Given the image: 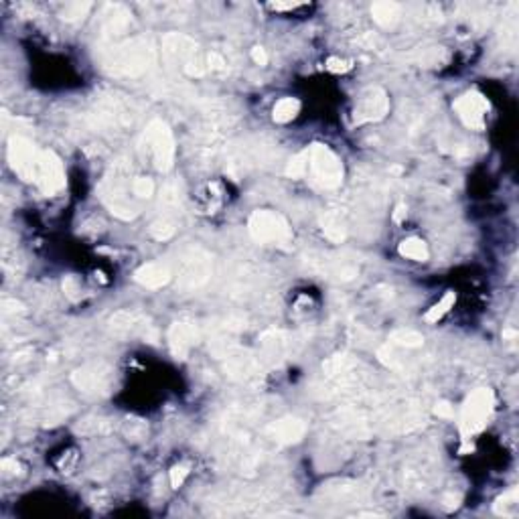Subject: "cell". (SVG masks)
<instances>
[{
  "mask_svg": "<svg viewBox=\"0 0 519 519\" xmlns=\"http://www.w3.org/2000/svg\"><path fill=\"white\" fill-rule=\"evenodd\" d=\"M309 151V175L323 189H337L343 182V165L329 146L312 144Z\"/></svg>",
  "mask_w": 519,
  "mask_h": 519,
  "instance_id": "obj_6",
  "label": "cell"
},
{
  "mask_svg": "<svg viewBox=\"0 0 519 519\" xmlns=\"http://www.w3.org/2000/svg\"><path fill=\"white\" fill-rule=\"evenodd\" d=\"M63 290H65V295L70 298H77L80 296V284H77V280L73 276H67L65 282H63Z\"/></svg>",
  "mask_w": 519,
  "mask_h": 519,
  "instance_id": "obj_35",
  "label": "cell"
},
{
  "mask_svg": "<svg viewBox=\"0 0 519 519\" xmlns=\"http://www.w3.org/2000/svg\"><path fill=\"white\" fill-rule=\"evenodd\" d=\"M321 227H323L324 238L335 241V244H341L343 239L347 238V227H345L339 213L327 211L323 217H321Z\"/></svg>",
  "mask_w": 519,
  "mask_h": 519,
  "instance_id": "obj_20",
  "label": "cell"
},
{
  "mask_svg": "<svg viewBox=\"0 0 519 519\" xmlns=\"http://www.w3.org/2000/svg\"><path fill=\"white\" fill-rule=\"evenodd\" d=\"M92 9V2H70L65 4L61 18L63 21H77V18H84L87 11Z\"/></svg>",
  "mask_w": 519,
  "mask_h": 519,
  "instance_id": "obj_28",
  "label": "cell"
},
{
  "mask_svg": "<svg viewBox=\"0 0 519 519\" xmlns=\"http://www.w3.org/2000/svg\"><path fill=\"white\" fill-rule=\"evenodd\" d=\"M170 278H173V272L163 262H148L134 272V280L142 284L144 288H151V290L163 288L165 284H169Z\"/></svg>",
  "mask_w": 519,
  "mask_h": 519,
  "instance_id": "obj_17",
  "label": "cell"
},
{
  "mask_svg": "<svg viewBox=\"0 0 519 519\" xmlns=\"http://www.w3.org/2000/svg\"><path fill=\"white\" fill-rule=\"evenodd\" d=\"M132 21V14L120 4H110L104 11V31L106 35H122Z\"/></svg>",
  "mask_w": 519,
  "mask_h": 519,
  "instance_id": "obj_18",
  "label": "cell"
},
{
  "mask_svg": "<svg viewBox=\"0 0 519 519\" xmlns=\"http://www.w3.org/2000/svg\"><path fill=\"white\" fill-rule=\"evenodd\" d=\"M454 302H457V295H454V293H447V295L442 296L440 302H436L432 309H428V312L424 315V321H426V323H438V321H440V319L454 307Z\"/></svg>",
  "mask_w": 519,
  "mask_h": 519,
  "instance_id": "obj_26",
  "label": "cell"
},
{
  "mask_svg": "<svg viewBox=\"0 0 519 519\" xmlns=\"http://www.w3.org/2000/svg\"><path fill=\"white\" fill-rule=\"evenodd\" d=\"M141 148L144 156L153 163V167L160 173L173 169L175 163V138L167 122L153 120L142 134Z\"/></svg>",
  "mask_w": 519,
  "mask_h": 519,
  "instance_id": "obj_2",
  "label": "cell"
},
{
  "mask_svg": "<svg viewBox=\"0 0 519 519\" xmlns=\"http://www.w3.org/2000/svg\"><path fill=\"white\" fill-rule=\"evenodd\" d=\"M0 469H2V473H4V475H11V477H14V475H18V473H21V464L16 463L14 459H2Z\"/></svg>",
  "mask_w": 519,
  "mask_h": 519,
  "instance_id": "obj_34",
  "label": "cell"
},
{
  "mask_svg": "<svg viewBox=\"0 0 519 519\" xmlns=\"http://www.w3.org/2000/svg\"><path fill=\"white\" fill-rule=\"evenodd\" d=\"M110 324H112V329L118 335H141L146 341L156 343V331L153 329L151 321L141 312H134V310L116 312Z\"/></svg>",
  "mask_w": 519,
  "mask_h": 519,
  "instance_id": "obj_14",
  "label": "cell"
},
{
  "mask_svg": "<svg viewBox=\"0 0 519 519\" xmlns=\"http://www.w3.org/2000/svg\"><path fill=\"white\" fill-rule=\"evenodd\" d=\"M252 59H253V63L256 65H266L268 63V55H266V51H264V47H260V45H256L252 49Z\"/></svg>",
  "mask_w": 519,
  "mask_h": 519,
  "instance_id": "obj_36",
  "label": "cell"
},
{
  "mask_svg": "<svg viewBox=\"0 0 519 519\" xmlns=\"http://www.w3.org/2000/svg\"><path fill=\"white\" fill-rule=\"evenodd\" d=\"M132 185H134V179L130 181V167L124 160L114 165L102 185L104 203L120 219H134L138 215V205H136V195H134Z\"/></svg>",
  "mask_w": 519,
  "mask_h": 519,
  "instance_id": "obj_1",
  "label": "cell"
},
{
  "mask_svg": "<svg viewBox=\"0 0 519 519\" xmlns=\"http://www.w3.org/2000/svg\"><path fill=\"white\" fill-rule=\"evenodd\" d=\"M400 253L404 256V258H410V260H416V262H426L428 260V246H426V241H422L420 238H408L404 239L402 244H400Z\"/></svg>",
  "mask_w": 519,
  "mask_h": 519,
  "instance_id": "obj_22",
  "label": "cell"
},
{
  "mask_svg": "<svg viewBox=\"0 0 519 519\" xmlns=\"http://www.w3.org/2000/svg\"><path fill=\"white\" fill-rule=\"evenodd\" d=\"M406 213H408L406 205H398V207H395V213H393V222H398V224H400V222L406 217Z\"/></svg>",
  "mask_w": 519,
  "mask_h": 519,
  "instance_id": "obj_38",
  "label": "cell"
},
{
  "mask_svg": "<svg viewBox=\"0 0 519 519\" xmlns=\"http://www.w3.org/2000/svg\"><path fill=\"white\" fill-rule=\"evenodd\" d=\"M371 16L378 23L379 27L393 28L398 25L400 16H402V9L395 2H376L371 6Z\"/></svg>",
  "mask_w": 519,
  "mask_h": 519,
  "instance_id": "obj_19",
  "label": "cell"
},
{
  "mask_svg": "<svg viewBox=\"0 0 519 519\" xmlns=\"http://www.w3.org/2000/svg\"><path fill=\"white\" fill-rule=\"evenodd\" d=\"M163 53L169 63L181 65V70L191 77H201L207 70L205 61L201 59V53H199V45L193 39L179 35V33H170L163 39Z\"/></svg>",
  "mask_w": 519,
  "mask_h": 519,
  "instance_id": "obj_4",
  "label": "cell"
},
{
  "mask_svg": "<svg viewBox=\"0 0 519 519\" xmlns=\"http://www.w3.org/2000/svg\"><path fill=\"white\" fill-rule=\"evenodd\" d=\"M454 110L463 124L471 130H483L485 128V116L489 112V102L477 89H471L463 94L454 102Z\"/></svg>",
  "mask_w": 519,
  "mask_h": 519,
  "instance_id": "obj_12",
  "label": "cell"
},
{
  "mask_svg": "<svg viewBox=\"0 0 519 519\" xmlns=\"http://www.w3.org/2000/svg\"><path fill=\"white\" fill-rule=\"evenodd\" d=\"M39 153L35 148V144L25 138V136H13L9 141V163L11 169L23 179V181L33 182L35 179V169H37V160H39Z\"/></svg>",
  "mask_w": 519,
  "mask_h": 519,
  "instance_id": "obj_9",
  "label": "cell"
},
{
  "mask_svg": "<svg viewBox=\"0 0 519 519\" xmlns=\"http://www.w3.org/2000/svg\"><path fill=\"white\" fill-rule=\"evenodd\" d=\"M207 70H209L211 73H224L225 71L224 57L219 55V53H209V55H207Z\"/></svg>",
  "mask_w": 519,
  "mask_h": 519,
  "instance_id": "obj_32",
  "label": "cell"
},
{
  "mask_svg": "<svg viewBox=\"0 0 519 519\" xmlns=\"http://www.w3.org/2000/svg\"><path fill=\"white\" fill-rule=\"evenodd\" d=\"M286 177H290V179L309 177V151H302L290 158V163L286 165Z\"/></svg>",
  "mask_w": 519,
  "mask_h": 519,
  "instance_id": "obj_25",
  "label": "cell"
},
{
  "mask_svg": "<svg viewBox=\"0 0 519 519\" xmlns=\"http://www.w3.org/2000/svg\"><path fill=\"white\" fill-rule=\"evenodd\" d=\"M390 112V98L381 87H369L365 89L364 96L359 98L355 112H353V122L355 124H365V122H378L383 120Z\"/></svg>",
  "mask_w": 519,
  "mask_h": 519,
  "instance_id": "obj_11",
  "label": "cell"
},
{
  "mask_svg": "<svg viewBox=\"0 0 519 519\" xmlns=\"http://www.w3.org/2000/svg\"><path fill=\"white\" fill-rule=\"evenodd\" d=\"M151 234L153 238H156L158 241H167L175 236V224L170 222L169 217H158L155 224L151 225Z\"/></svg>",
  "mask_w": 519,
  "mask_h": 519,
  "instance_id": "obj_27",
  "label": "cell"
},
{
  "mask_svg": "<svg viewBox=\"0 0 519 519\" xmlns=\"http://www.w3.org/2000/svg\"><path fill=\"white\" fill-rule=\"evenodd\" d=\"M300 112V102L296 98H282L276 102L274 110H272V118L278 124H288L293 122Z\"/></svg>",
  "mask_w": 519,
  "mask_h": 519,
  "instance_id": "obj_21",
  "label": "cell"
},
{
  "mask_svg": "<svg viewBox=\"0 0 519 519\" xmlns=\"http://www.w3.org/2000/svg\"><path fill=\"white\" fill-rule=\"evenodd\" d=\"M435 414L438 418H452L454 416V408L447 400H440V402H436Z\"/></svg>",
  "mask_w": 519,
  "mask_h": 519,
  "instance_id": "obj_33",
  "label": "cell"
},
{
  "mask_svg": "<svg viewBox=\"0 0 519 519\" xmlns=\"http://www.w3.org/2000/svg\"><path fill=\"white\" fill-rule=\"evenodd\" d=\"M324 67L331 71V73H347L353 67V63L347 59H341V57H329Z\"/></svg>",
  "mask_w": 519,
  "mask_h": 519,
  "instance_id": "obj_30",
  "label": "cell"
},
{
  "mask_svg": "<svg viewBox=\"0 0 519 519\" xmlns=\"http://www.w3.org/2000/svg\"><path fill=\"white\" fill-rule=\"evenodd\" d=\"M211 276V258L209 253L193 250L181 260V270H179V286L193 290L205 284Z\"/></svg>",
  "mask_w": 519,
  "mask_h": 519,
  "instance_id": "obj_10",
  "label": "cell"
},
{
  "mask_svg": "<svg viewBox=\"0 0 519 519\" xmlns=\"http://www.w3.org/2000/svg\"><path fill=\"white\" fill-rule=\"evenodd\" d=\"M151 61H153V49L148 41H132L116 47L106 65H110L114 73L138 75L148 70Z\"/></svg>",
  "mask_w": 519,
  "mask_h": 519,
  "instance_id": "obj_7",
  "label": "cell"
},
{
  "mask_svg": "<svg viewBox=\"0 0 519 519\" xmlns=\"http://www.w3.org/2000/svg\"><path fill=\"white\" fill-rule=\"evenodd\" d=\"M266 435L280 442V444H295L298 440H302V436L307 435V424L300 418L295 416H286L278 422H272L266 428Z\"/></svg>",
  "mask_w": 519,
  "mask_h": 519,
  "instance_id": "obj_15",
  "label": "cell"
},
{
  "mask_svg": "<svg viewBox=\"0 0 519 519\" xmlns=\"http://www.w3.org/2000/svg\"><path fill=\"white\" fill-rule=\"evenodd\" d=\"M518 503H519V493L518 489H509L507 493H503L497 501H495V513L497 515H503V518H513L518 513Z\"/></svg>",
  "mask_w": 519,
  "mask_h": 519,
  "instance_id": "obj_24",
  "label": "cell"
},
{
  "mask_svg": "<svg viewBox=\"0 0 519 519\" xmlns=\"http://www.w3.org/2000/svg\"><path fill=\"white\" fill-rule=\"evenodd\" d=\"M390 343L392 345H400V347H406V349H418L424 345V337H422L418 331H412V329H400V331H393L390 335Z\"/></svg>",
  "mask_w": 519,
  "mask_h": 519,
  "instance_id": "obj_23",
  "label": "cell"
},
{
  "mask_svg": "<svg viewBox=\"0 0 519 519\" xmlns=\"http://www.w3.org/2000/svg\"><path fill=\"white\" fill-rule=\"evenodd\" d=\"M132 189H134L136 199H151V197L155 195V182H153V179H148V177H136Z\"/></svg>",
  "mask_w": 519,
  "mask_h": 519,
  "instance_id": "obj_29",
  "label": "cell"
},
{
  "mask_svg": "<svg viewBox=\"0 0 519 519\" xmlns=\"http://www.w3.org/2000/svg\"><path fill=\"white\" fill-rule=\"evenodd\" d=\"M187 475H189V466H187V464H177V466H173V469H170V487H173V489H179L182 483H185Z\"/></svg>",
  "mask_w": 519,
  "mask_h": 519,
  "instance_id": "obj_31",
  "label": "cell"
},
{
  "mask_svg": "<svg viewBox=\"0 0 519 519\" xmlns=\"http://www.w3.org/2000/svg\"><path fill=\"white\" fill-rule=\"evenodd\" d=\"M248 229L253 241L258 244H276V246H286L293 241V229L288 222L282 217L280 213L272 209L253 211Z\"/></svg>",
  "mask_w": 519,
  "mask_h": 519,
  "instance_id": "obj_5",
  "label": "cell"
},
{
  "mask_svg": "<svg viewBox=\"0 0 519 519\" xmlns=\"http://www.w3.org/2000/svg\"><path fill=\"white\" fill-rule=\"evenodd\" d=\"M493 408H495V393L489 388H479L464 400L461 418H459L461 435H463L464 440L479 435L487 426V422L493 414Z\"/></svg>",
  "mask_w": 519,
  "mask_h": 519,
  "instance_id": "obj_3",
  "label": "cell"
},
{
  "mask_svg": "<svg viewBox=\"0 0 519 519\" xmlns=\"http://www.w3.org/2000/svg\"><path fill=\"white\" fill-rule=\"evenodd\" d=\"M268 6L272 11H293L296 6H300V2H270Z\"/></svg>",
  "mask_w": 519,
  "mask_h": 519,
  "instance_id": "obj_37",
  "label": "cell"
},
{
  "mask_svg": "<svg viewBox=\"0 0 519 519\" xmlns=\"http://www.w3.org/2000/svg\"><path fill=\"white\" fill-rule=\"evenodd\" d=\"M35 185H39L45 195H55L65 187V170L53 151H41L37 169H35Z\"/></svg>",
  "mask_w": 519,
  "mask_h": 519,
  "instance_id": "obj_8",
  "label": "cell"
},
{
  "mask_svg": "<svg viewBox=\"0 0 519 519\" xmlns=\"http://www.w3.org/2000/svg\"><path fill=\"white\" fill-rule=\"evenodd\" d=\"M199 341V331L193 323H175L169 331V345L175 357L185 359L189 351L193 349Z\"/></svg>",
  "mask_w": 519,
  "mask_h": 519,
  "instance_id": "obj_16",
  "label": "cell"
},
{
  "mask_svg": "<svg viewBox=\"0 0 519 519\" xmlns=\"http://www.w3.org/2000/svg\"><path fill=\"white\" fill-rule=\"evenodd\" d=\"M73 386L84 393H92V395H98V393H106L110 383H112V369L106 367L102 364L85 365L82 369L73 371L71 376Z\"/></svg>",
  "mask_w": 519,
  "mask_h": 519,
  "instance_id": "obj_13",
  "label": "cell"
}]
</instances>
